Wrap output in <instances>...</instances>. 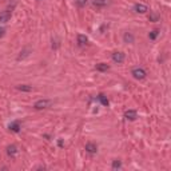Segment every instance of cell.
Instances as JSON below:
<instances>
[{"instance_id":"cell-19","label":"cell","mask_w":171,"mask_h":171,"mask_svg":"<svg viewBox=\"0 0 171 171\" xmlns=\"http://www.w3.org/2000/svg\"><path fill=\"white\" fill-rule=\"evenodd\" d=\"M158 35H159V29H152V31L149 33V38L151 40H155L156 38H158Z\"/></svg>"},{"instance_id":"cell-10","label":"cell","mask_w":171,"mask_h":171,"mask_svg":"<svg viewBox=\"0 0 171 171\" xmlns=\"http://www.w3.org/2000/svg\"><path fill=\"white\" fill-rule=\"evenodd\" d=\"M18 147H16L15 145H9L8 147H7V155L8 156H11V158H13V156L18 154Z\"/></svg>"},{"instance_id":"cell-1","label":"cell","mask_w":171,"mask_h":171,"mask_svg":"<svg viewBox=\"0 0 171 171\" xmlns=\"http://www.w3.org/2000/svg\"><path fill=\"white\" fill-rule=\"evenodd\" d=\"M52 106V100L50 99H39L35 102V104H33V108L35 110H46L48 108V107Z\"/></svg>"},{"instance_id":"cell-17","label":"cell","mask_w":171,"mask_h":171,"mask_svg":"<svg viewBox=\"0 0 171 171\" xmlns=\"http://www.w3.org/2000/svg\"><path fill=\"white\" fill-rule=\"evenodd\" d=\"M98 99L100 100V103H102V104H103V106H108V103H110V102H108V99H107V98H106V96H104V95H103V94H99V96H98Z\"/></svg>"},{"instance_id":"cell-14","label":"cell","mask_w":171,"mask_h":171,"mask_svg":"<svg viewBox=\"0 0 171 171\" xmlns=\"http://www.w3.org/2000/svg\"><path fill=\"white\" fill-rule=\"evenodd\" d=\"M16 88L19 90V91H22V92H31L32 91V86H28V84H19Z\"/></svg>"},{"instance_id":"cell-6","label":"cell","mask_w":171,"mask_h":171,"mask_svg":"<svg viewBox=\"0 0 171 171\" xmlns=\"http://www.w3.org/2000/svg\"><path fill=\"white\" fill-rule=\"evenodd\" d=\"M20 128H22V125H20L19 120H15V122L9 123V126H8V130L11 132H19Z\"/></svg>"},{"instance_id":"cell-21","label":"cell","mask_w":171,"mask_h":171,"mask_svg":"<svg viewBox=\"0 0 171 171\" xmlns=\"http://www.w3.org/2000/svg\"><path fill=\"white\" fill-rule=\"evenodd\" d=\"M4 35H5V28L4 27H0V38H3Z\"/></svg>"},{"instance_id":"cell-8","label":"cell","mask_w":171,"mask_h":171,"mask_svg":"<svg viewBox=\"0 0 171 171\" xmlns=\"http://www.w3.org/2000/svg\"><path fill=\"white\" fill-rule=\"evenodd\" d=\"M125 118L127 120H135L136 118H138V112H136L135 110H127V111L125 112Z\"/></svg>"},{"instance_id":"cell-12","label":"cell","mask_w":171,"mask_h":171,"mask_svg":"<svg viewBox=\"0 0 171 171\" xmlns=\"http://www.w3.org/2000/svg\"><path fill=\"white\" fill-rule=\"evenodd\" d=\"M110 0H92V5L96 8H103V7L108 5Z\"/></svg>"},{"instance_id":"cell-13","label":"cell","mask_w":171,"mask_h":171,"mask_svg":"<svg viewBox=\"0 0 171 171\" xmlns=\"http://www.w3.org/2000/svg\"><path fill=\"white\" fill-rule=\"evenodd\" d=\"M96 71H100V72H107L110 70V66L106 64V63H99V64L95 66Z\"/></svg>"},{"instance_id":"cell-4","label":"cell","mask_w":171,"mask_h":171,"mask_svg":"<svg viewBox=\"0 0 171 171\" xmlns=\"http://www.w3.org/2000/svg\"><path fill=\"white\" fill-rule=\"evenodd\" d=\"M111 59H112V62L114 63H118V64H120V63H123L125 62V59H126V55L123 52H114L112 55H111Z\"/></svg>"},{"instance_id":"cell-18","label":"cell","mask_w":171,"mask_h":171,"mask_svg":"<svg viewBox=\"0 0 171 171\" xmlns=\"http://www.w3.org/2000/svg\"><path fill=\"white\" fill-rule=\"evenodd\" d=\"M87 3H88V0H75V5L79 7V8H83V7H86Z\"/></svg>"},{"instance_id":"cell-5","label":"cell","mask_w":171,"mask_h":171,"mask_svg":"<svg viewBox=\"0 0 171 171\" xmlns=\"http://www.w3.org/2000/svg\"><path fill=\"white\" fill-rule=\"evenodd\" d=\"M84 150L88 154H96L98 152V146L95 145V143H92V142H88V143H86V146H84Z\"/></svg>"},{"instance_id":"cell-16","label":"cell","mask_w":171,"mask_h":171,"mask_svg":"<svg viewBox=\"0 0 171 171\" xmlns=\"http://www.w3.org/2000/svg\"><path fill=\"white\" fill-rule=\"evenodd\" d=\"M112 170H119L120 167H122V160H119V159H115V160H112Z\"/></svg>"},{"instance_id":"cell-20","label":"cell","mask_w":171,"mask_h":171,"mask_svg":"<svg viewBox=\"0 0 171 171\" xmlns=\"http://www.w3.org/2000/svg\"><path fill=\"white\" fill-rule=\"evenodd\" d=\"M158 19H159V16L156 15V13H151V16H150V20H151V22H156Z\"/></svg>"},{"instance_id":"cell-9","label":"cell","mask_w":171,"mask_h":171,"mask_svg":"<svg viewBox=\"0 0 171 171\" xmlns=\"http://www.w3.org/2000/svg\"><path fill=\"white\" fill-rule=\"evenodd\" d=\"M123 42L127 43V44H132L135 42V36L131 32H125L123 33Z\"/></svg>"},{"instance_id":"cell-3","label":"cell","mask_w":171,"mask_h":171,"mask_svg":"<svg viewBox=\"0 0 171 171\" xmlns=\"http://www.w3.org/2000/svg\"><path fill=\"white\" fill-rule=\"evenodd\" d=\"M13 7H15V5H13ZM13 7H11V8H7L3 12H0V23H7L9 19H11Z\"/></svg>"},{"instance_id":"cell-11","label":"cell","mask_w":171,"mask_h":171,"mask_svg":"<svg viewBox=\"0 0 171 171\" xmlns=\"http://www.w3.org/2000/svg\"><path fill=\"white\" fill-rule=\"evenodd\" d=\"M134 11L136 13H146L149 11V7L145 5V4H135L134 5Z\"/></svg>"},{"instance_id":"cell-15","label":"cell","mask_w":171,"mask_h":171,"mask_svg":"<svg viewBox=\"0 0 171 171\" xmlns=\"http://www.w3.org/2000/svg\"><path fill=\"white\" fill-rule=\"evenodd\" d=\"M29 53H31V50H29V48H24L23 51H20V55L18 56V60L20 62V60L26 59L27 56H29Z\"/></svg>"},{"instance_id":"cell-2","label":"cell","mask_w":171,"mask_h":171,"mask_svg":"<svg viewBox=\"0 0 171 171\" xmlns=\"http://www.w3.org/2000/svg\"><path fill=\"white\" fill-rule=\"evenodd\" d=\"M131 75H132L135 79L142 80V79H145L146 76H147V72H146L145 68H142V67H136V68H132Z\"/></svg>"},{"instance_id":"cell-7","label":"cell","mask_w":171,"mask_h":171,"mask_svg":"<svg viewBox=\"0 0 171 171\" xmlns=\"http://www.w3.org/2000/svg\"><path fill=\"white\" fill-rule=\"evenodd\" d=\"M76 42H78L79 47H84V46H87V43H88V38H87L86 35H83V33H79L78 38H76Z\"/></svg>"}]
</instances>
